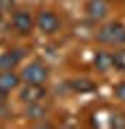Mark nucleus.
Wrapping results in <instances>:
<instances>
[{"label":"nucleus","instance_id":"obj_7","mask_svg":"<svg viewBox=\"0 0 125 129\" xmlns=\"http://www.w3.org/2000/svg\"><path fill=\"white\" fill-rule=\"evenodd\" d=\"M22 84V78L17 73H13V69L9 71H0V95H9L15 88H19Z\"/></svg>","mask_w":125,"mask_h":129},{"label":"nucleus","instance_id":"obj_14","mask_svg":"<svg viewBox=\"0 0 125 129\" xmlns=\"http://www.w3.org/2000/svg\"><path fill=\"white\" fill-rule=\"evenodd\" d=\"M13 5V0H0V9H5V7H11Z\"/></svg>","mask_w":125,"mask_h":129},{"label":"nucleus","instance_id":"obj_12","mask_svg":"<svg viewBox=\"0 0 125 129\" xmlns=\"http://www.w3.org/2000/svg\"><path fill=\"white\" fill-rule=\"evenodd\" d=\"M114 69H119L121 73H125V50L114 52Z\"/></svg>","mask_w":125,"mask_h":129},{"label":"nucleus","instance_id":"obj_3","mask_svg":"<svg viewBox=\"0 0 125 129\" xmlns=\"http://www.w3.org/2000/svg\"><path fill=\"white\" fill-rule=\"evenodd\" d=\"M35 26H37L43 35H54L60 28V19H58V15H56L54 11H41V13L37 15V19H35Z\"/></svg>","mask_w":125,"mask_h":129},{"label":"nucleus","instance_id":"obj_2","mask_svg":"<svg viewBox=\"0 0 125 129\" xmlns=\"http://www.w3.org/2000/svg\"><path fill=\"white\" fill-rule=\"evenodd\" d=\"M19 78H22L24 84H45L47 78H50V71H47V67L43 62H39V60H37V62L26 64Z\"/></svg>","mask_w":125,"mask_h":129},{"label":"nucleus","instance_id":"obj_11","mask_svg":"<svg viewBox=\"0 0 125 129\" xmlns=\"http://www.w3.org/2000/svg\"><path fill=\"white\" fill-rule=\"evenodd\" d=\"M28 118H41V116H45V112H43V108L39 106V103H28Z\"/></svg>","mask_w":125,"mask_h":129},{"label":"nucleus","instance_id":"obj_8","mask_svg":"<svg viewBox=\"0 0 125 129\" xmlns=\"http://www.w3.org/2000/svg\"><path fill=\"white\" fill-rule=\"evenodd\" d=\"M93 67L99 71V73H106V71H110L112 67H114V54H110V52H97L95 54V58H93Z\"/></svg>","mask_w":125,"mask_h":129},{"label":"nucleus","instance_id":"obj_9","mask_svg":"<svg viewBox=\"0 0 125 129\" xmlns=\"http://www.w3.org/2000/svg\"><path fill=\"white\" fill-rule=\"evenodd\" d=\"M22 52L19 50H7L0 54V71H9L13 69L15 64H19V60H22Z\"/></svg>","mask_w":125,"mask_h":129},{"label":"nucleus","instance_id":"obj_4","mask_svg":"<svg viewBox=\"0 0 125 129\" xmlns=\"http://www.w3.org/2000/svg\"><path fill=\"white\" fill-rule=\"evenodd\" d=\"M47 97V90L43 84H24L19 90V99L24 103H41Z\"/></svg>","mask_w":125,"mask_h":129},{"label":"nucleus","instance_id":"obj_6","mask_svg":"<svg viewBox=\"0 0 125 129\" xmlns=\"http://www.w3.org/2000/svg\"><path fill=\"white\" fill-rule=\"evenodd\" d=\"M13 28L19 35H30L35 28V19L28 11H15L13 13Z\"/></svg>","mask_w":125,"mask_h":129},{"label":"nucleus","instance_id":"obj_10","mask_svg":"<svg viewBox=\"0 0 125 129\" xmlns=\"http://www.w3.org/2000/svg\"><path fill=\"white\" fill-rule=\"evenodd\" d=\"M69 86L73 88L76 92H91L93 88H95V84H93L91 80L82 78V80H71V82H69Z\"/></svg>","mask_w":125,"mask_h":129},{"label":"nucleus","instance_id":"obj_1","mask_svg":"<svg viewBox=\"0 0 125 129\" xmlns=\"http://www.w3.org/2000/svg\"><path fill=\"white\" fill-rule=\"evenodd\" d=\"M97 41L106 45H125V26L121 22H110L97 32Z\"/></svg>","mask_w":125,"mask_h":129},{"label":"nucleus","instance_id":"obj_13","mask_svg":"<svg viewBox=\"0 0 125 129\" xmlns=\"http://www.w3.org/2000/svg\"><path fill=\"white\" fill-rule=\"evenodd\" d=\"M114 95H116V99L125 101V82H121V84H116V86H114Z\"/></svg>","mask_w":125,"mask_h":129},{"label":"nucleus","instance_id":"obj_5","mask_svg":"<svg viewBox=\"0 0 125 129\" xmlns=\"http://www.w3.org/2000/svg\"><path fill=\"white\" fill-rule=\"evenodd\" d=\"M84 13L91 22H102L110 13V5H108V0H88L84 7Z\"/></svg>","mask_w":125,"mask_h":129}]
</instances>
